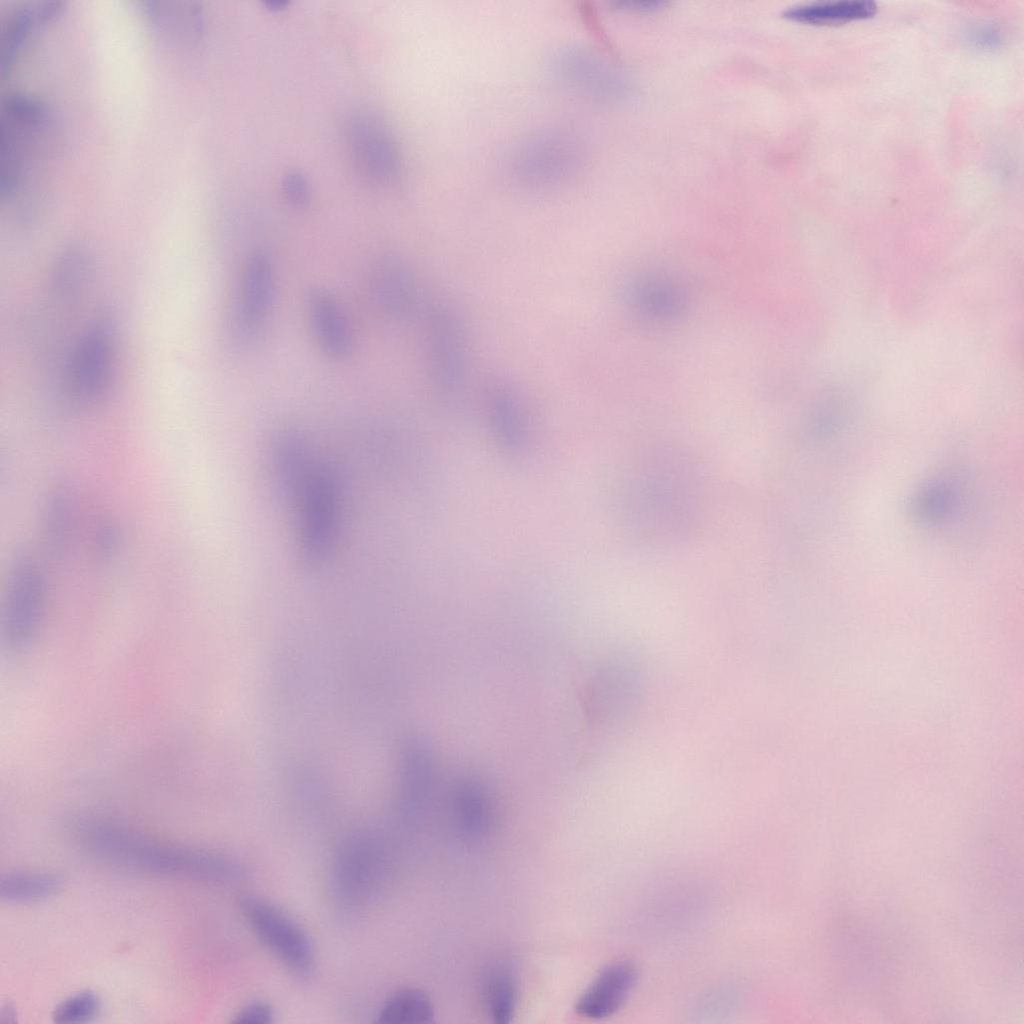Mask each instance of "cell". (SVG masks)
I'll return each mask as SVG.
<instances>
[{
	"label": "cell",
	"instance_id": "2",
	"mask_svg": "<svg viewBox=\"0 0 1024 1024\" xmlns=\"http://www.w3.org/2000/svg\"><path fill=\"white\" fill-rule=\"evenodd\" d=\"M46 106L34 97L13 94L4 101L0 121V193L13 197L29 169L31 157L45 148L52 131Z\"/></svg>",
	"mask_w": 1024,
	"mask_h": 1024
},
{
	"label": "cell",
	"instance_id": "24",
	"mask_svg": "<svg viewBox=\"0 0 1024 1024\" xmlns=\"http://www.w3.org/2000/svg\"><path fill=\"white\" fill-rule=\"evenodd\" d=\"M284 197L290 206L304 209L309 205L311 189L307 178L299 171L288 172L282 183Z\"/></svg>",
	"mask_w": 1024,
	"mask_h": 1024
},
{
	"label": "cell",
	"instance_id": "5",
	"mask_svg": "<svg viewBox=\"0 0 1024 1024\" xmlns=\"http://www.w3.org/2000/svg\"><path fill=\"white\" fill-rule=\"evenodd\" d=\"M47 597L44 569L35 555L16 554L11 564L4 607V637L16 652L27 649L37 635Z\"/></svg>",
	"mask_w": 1024,
	"mask_h": 1024
},
{
	"label": "cell",
	"instance_id": "25",
	"mask_svg": "<svg viewBox=\"0 0 1024 1024\" xmlns=\"http://www.w3.org/2000/svg\"><path fill=\"white\" fill-rule=\"evenodd\" d=\"M122 533L115 523L107 522L101 525L95 536L97 552L104 557H111L120 548Z\"/></svg>",
	"mask_w": 1024,
	"mask_h": 1024
},
{
	"label": "cell",
	"instance_id": "1",
	"mask_svg": "<svg viewBox=\"0 0 1024 1024\" xmlns=\"http://www.w3.org/2000/svg\"><path fill=\"white\" fill-rule=\"evenodd\" d=\"M71 827L89 855L121 868L220 884L239 881L246 873L242 863L227 854L160 842L104 819L81 815L73 818Z\"/></svg>",
	"mask_w": 1024,
	"mask_h": 1024
},
{
	"label": "cell",
	"instance_id": "7",
	"mask_svg": "<svg viewBox=\"0 0 1024 1024\" xmlns=\"http://www.w3.org/2000/svg\"><path fill=\"white\" fill-rule=\"evenodd\" d=\"M239 907L259 940L294 974L308 976L314 950L304 930L286 913L263 898L242 895Z\"/></svg>",
	"mask_w": 1024,
	"mask_h": 1024
},
{
	"label": "cell",
	"instance_id": "28",
	"mask_svg": "<svg viewBox=\"0 0 1024 1024\" xmlns=\"http://www.w3.org/2000/svg\"><path fill=\"white\" fill-rule=\"evenodd\" d=\"M664 4H665L664 2H660V1H644V0H640V1H626V2L620 3L621 6H625L626 8L634 9V10H640V11H650V10L658 9L659 7H662Z\"/></svg>",
	"mask_w": 1024,
	"mask_h": 1024
},
{
	"label": "cell",
	"instance_id": "19",
	"mask_svg": "<svg viewBox=\"0 0 1024 1024\" xmlns=\"http://www.w3.org/2000/svg\"><path fill=\"white\" fill-rule=\"evenodd\" d=\"M484 1001L494 1022L510 1021L517 1001V984L508 967L496 965L490 970L484 983Z\"/></svg>",
	"mask_w": 1024,
	"mask_h": 1024
},
{
	"label": "cell",
	"instance_id": "26",
	"mask_svg": "<svg viewBox=\"0 0 1024 1024\" xmlns=\"http://www.w3.org/2000/svg\"><path fill=\"white\" fill-rule=\"evenodd\" d=\"M272 1008L263 1002L246 1005L238 1011L232 1022L237 1024H269L273 1021Z\"/></svg>",
	"mask_w": 1024,
	"mask_h": 1024
},
{
	"label": "cell",
	"instance_id": "14",
	"mask_svg": "<svg viewBox=\"0 0 1024 1024\" xmlns=\"http://www.w3.org/2000/svg\"><path fill=\"white\" fill-rule=\"evenodd\" d=\"M353 839L340 851L336 863L338 889L345 899L359 902L376 888L383 873V860L374 845Z\"/></svg>",
	"mask_w": 1024,
	"mask_h": 1024
},
{
	"label": "cell",
	"instance_id": "9",
	"mask_svg": "<svg viewBox=\"0 0 1024 1024\" xmlns=\"http://www.w3.org/2000/svg\"><path fill=\"white\" fill-rule=\"evenodd\" d=\"M372 301L389 320L405 322L418 307V288L409 265L395 254L381 256L369 275Z\"/></svg>",
	"mask_w": 1024,
	"mask_h": 1024
},
{
	"label": "cell",
	"instance_id": "8",
	"mask_svg": "<svg viewBox=\"0 0 1024 1024\" xmlns=\"http://www.w3.org/2000/svg\"><path fill=\"white\" fill-rule=\"evenodd\" d=\"M274 261L267 250L255 248L247 255L239 282L234 312L235 332L251 344L262 332L275 296Z\"/></svg>",
	"mask_w": 1024,
	"mask_h": 1024
},
{
	"label": "cell",
	"instance_id": "4",
	"mask_svg": "<svg viewBox=\"0 0 1024 1024\" xmlns=\"http://www.w3.org/2000/svg\"><path fill=\"white\" fill-rule=\"evenodd\" d=\"M117 330L108 314L95 318L84 331L70 359L66 392L77 404H94L107 393L116 361Z\"/></svg>",
	"mask_w": 1024,
	"mask_h": 1024
},
{
	"label": "cell",
	"instance_id": "16",
	"mask_svg": "<svg viewBox=\"0 0 1024 1024\" xmlns=\"http://www.w3.org/2000/svg\"><path fill=\"white\" fill-rule=\"evenodd\" d=\"M876 12L874 1L845 0L793 6L783 12V17L811 25H838L873 17Z\"/></svg>",
	"mask_w": 1024,
	"mask_h": 1024
},
{
	"label": "cell",
	"instance_id": "12",
	"mask_svg": "<svg viewBox=\"0 0 1024 1024\" xmlns=\"http://www.w3.org/2000/svg\"><path fill=\"white\" fill-rule=\"evenodd\" d=\"M349 140L355 160L367 177L387 183L395 176L397 152L391 136L377 119L367 115L353 118Z\"/></svg>",
	"mask_w": 1024,
	"mask_h": 1024
},
{
	"label": "cell",
	"instance_id": "11",
	"mask_svg": "<svg viewBox=\"0 0 1024 1024\" xmlns=\"http://www.w3.org/2000/svg\"><path fill=\"white\" fill-rule=\"evenodd\" d=\"M310 327L319 349L328 358L343 361L354 350V335L337 298L322 287L313 288L306 300Z\"/></svg>",
	"mask_w": 1024,
	"mask_h": 1024
},
{
	"label": "cell",
	"instance_id": "13",
	"mask_svg": "<svg viewBox=\"0 0 1024 1024\" xmlns=\"http://www.w3.org/2000/svg\"><path fill=\"white\" fill-rule=\"evenodd\" d=\"M637 980V970L629 961L605 966L578 998L575 1011L590 1019H602L616 1013L628 999Z\"/></svg>",
	"mask_w": 1024,
	"mask_h": 1024
},
{
	"label": "cell",
	"instance_id": "3",
	"mask_svg": "<svg viewBox=\"0 0 1024 1024\" xmlns=\"http://www.w3.org/2000/svg\"><path fill=\"white\" fill-rule=\"evenodd\" d=\"M295 506L301 558L309 568H321L330 560L338 535L340 483L336 471L317 463Z\"/></svg>",
	"mask_w": 1024,
	"mask_h": 1024
},
{
	"label": "cell",
	"instance_id": "30",
	"mask_svg": "<svg viewBox=\"0 0 1024 1024\" xmlns=\"http://www.w3.org/2000/svg\"><path fill=\"white\" fill-rule=\"evenodd\" d=\"M1 1022H12L15 1019V1013L10 1005L2 1007L0 1012Z\"/></svg>",
	"mask_w": 1024,
	"mask_h": 1024
},
{
	"label": "cell",
	"instance_id": "21",
	"mask_svg": "<svg viewBox=\"0 0 1024 1024\" xmlns=\"http://www.w3.org/2000/svg\"><path fill=\"white\" fill-rule=\"evenodd\" d=\"M87 259L79 248H71L63 254L53 274V290L57 297L68 299L79 290L86 277Z\"/></svg>",
	"mask_w": 1024,
	"mask_h": 1024
},
{
	"label": "cell",
	"instance_id": "6",
	"mask_svg": "<svg viewBox=\"0 0 1024 1024\" xmlns=\"http://www.w3.org/2000/svg\"><path fill=\"white\" fill-rule=\"evenodd\" d=\"M426 356L434 388L442 396L460 394L468 375L467 336L453 308L434 306L427 320Z\"/></svg>",
	"mask_w": 1024,
	"mask_h": 1024
},
{
	"label": "cell",
	"instance_id": "17",
	"mask_svg": "<svg viewBox=\"0 0 1024 1024\" xmlns=\"http://www.w3.org/2000/svg\"><path fill=\"white\" fill-rule=\"evenodd\" d=\"M62 878L46 872H10L1 876L0 896L16 903L41 901L56 894Z\"/></svg>",
	"mask_w": 1024,
	"mask_h": 1024
},
{
	"label": "cell",
	"instance_id": "23",
	"mask_svg": "<svg viewBox=\"0 0 1024 1024\" xmlns=\"http://www.w3.org/2000/svg\"><path fill=\"white\" fill-rule=\"evenodd\" d=\"M33 19V11L24 7L17 10L9 20L4 31L2 42L1 63L3 72L9 70L17 50L24 40Z\"/></svg>",
	"mask_w": 1024,
	"mask_h": 1024
},
{
	"label": "cell",
	"instance_id": "29",
	"mask_svg": "<svg viewBox=\"0 0 1024 1024\" xmlns=\"http://www.w3.org/2000/svg\"><path fill=\"white\" fill-rule=\"evenodd\" d=\"M288 4H289L288 1H283V0H272V1H266L265 2L266 8L269 9V10H272V11H282L283 9H285L288 6Z\"/></svg>",
	"mask_w": 1024,
	"mask_h": 1024
},
{
	"label": "cell",
	"instance_id": "22",
	"mask_svg": "<svg viewBox=\"0 0 1024 1024\" xmlns=\"http://www.w3.org/2000/svg\"><path fill=\"white\" fill-rule=\"evenodd\" d=\"M101 1008L97 994L92 991L78 992L56 1006L52 1014L57 1023H83L95 1018Z\"/></svg>",
	"mask_w": 1024,
	"mask_h": 1024
},
{
	"label": "cell",
	"instance_id": "10",
	"mask_svg": "<svg viewBox=\"0 0 1024 1024\" xmlns=\"http://www.w3.org/2000/svg\"><path fill=\"white\" fill-rule=\"evenodd\" d=\"M316 465L301 432L285 428L274 435L270 449L271 473L277 494L285 502L295 505Z\"/></svg>",
	"mask_w": 1024,
	"mask_h": 1024
},
{
	"label": "cell",
	"instance_id": "20",
	"mask_svg": "<svg viewBox=\"0 0 1024 1024\" xmlns=\"http://www.w3.org/2000/svg\"><path fill=\"white\" fill-rule=\"evenodd\" d=\"M145 11L159 27L194 37L201 29V9L191 2H145Z\"/></svg>",
	"mask_w": 1024,
	"mask_h": 1024
},
{
	"label": "cell",
	"instance_id": "15",
	"mask_svg": "<svg viewBox=\"0 0 1024 1024\" xmlns=\"http://www.w3.org/2000/svg\"><path fill=\"white\" fill-rule=\"evenodd\" d=\"M75 499L71 488L57 484L48 493L42 515V532L49 551L63 552L70 542L75 524Z\"/></svg>",
	"mask_w": 1024,
	"mask_h": 1024
},
{
	"label": "cell",
	"instance_id": "18",
	"mask_svg": "<svg viewBox=\"0 0 1024 1024\" xmlns=\"http://www.w3.org/2000/svg\"><path fill=\"white\" fill-rule=\"evenodd\" d=\"M428 995L418 988H403L391 995L377 1015V1022L388 1024L427 1023L433 1018Z\"/></svg>",
	"mask_w": 1024,
	"mask_h": 1024
},
{
	"label": "cell",
	"instance_id": "27",
	"mask_svg": "<svg viewBox=\"0 0 1024 1024\" xmlns=\"http://www.w3.org/2000/svg\"><path fill=\"white\" fill-rule=\"evenodd\" d=\"M971 40L982 47L995 46L999 42L998 31L990 27H980L972 32Z\"/></svg>",
	"mask_w": 1024,
	"mask_h": 1024
}]
</instances>
